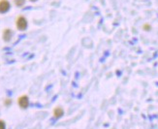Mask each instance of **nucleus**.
<instances>
[{"label":"nucleus","instance_id":"obj_3","mask_svg":"<svg viewBox=\"0 0 158 129\" xmlns=\"http://www.w3.org/2000/svg\"><path fill=\"white\" fill-rule=\"evenodd\" d=\"M10 2L8 0H0V13L4 14L10 10Z\"/></svg>","mask_w":158,"mask_h":129},{"label":"nucleus","instance_id":"obj_5","mask_svg":"<svg viewBox=\"0 0 158 129\" xmlns=\"http://www.w3.org/2000/svg\"><path fill=\"white\" fill-rule=\"evenodd\" d=\"M64 115V110L61 108V107H56V109L53 110V117L56 119H59L62 116Z\"/></svg>","mask_w":158,"mask_h":129},{"label":"nucleus","instance_id":"obj_2","mask_svg":"<svg viewBox=\"0 0 158 129\" xmlns=\"http://www.w3.org/2000/svg\"><path fill=\"white\" fill-rule=\"evenodd\" d=\"M18 104L21 109H26L29 105V98L27 95H21L18 99Z\"/></svg>","mask_w":158,"mask_h":129},{"label":"nucleus","instance_id":"obj_10","mask_svg":"<svg viewBox=\"0 0 158 129\" xmlns=\"http://www.w3.org/2000/svg\"><path fill=\"white\" fill-rule=\"evenodd\" d=\"M31 2H35V1H37V0H30Z\"/></svg>","mask_w":158,"mask_h":129},{"label":"nucleus","instance_id":"obj_8","mask_svg":"<svg viewBox=\"0 0 158 129\" xmlns=\"http://www.w3.org/2000/svg\"><path fill=\"white\" fill-rule=\"evenodd\" d=\"M5 105H7V106H9L10 104H11V103H12V101H11V99H6V100H5Z\"/></svg>","mask_w":158,"mask_h":129},{"label":"nucleus","instance_id":"obj_6","mask_svg":"<svg viewBox=\"0 0 158 129\" xmlns=\"http://www.w3.org/2000/svg\"><path fill=\"white\" fill-rule=\"evenodd\" d=\"M14 2L18 7H23L25 4V0H14Z\"/></svg>","mask_w":158,"mask_h":129},{"label":"nucleus","instance_id":"obj_7","mask_svg":"<svg viewBox=\"0 0 158 129\" xmlns=\"http://www.w3.org/2000/svg\"><path fill=\"white\" fill-rule=\"evenodd\" d=\"M0 129H6V124H5V121L0 119Z\"/></svg>","mask_w":158,"mask_h":129},{"label":"nucleus","instance_id":"obj_1","mask_svg":"<svg viewBox=\"0 0 158 129\" xmlns=\"http://www.w3.org/2000/svg\"><path fill=\"white\" fill-rule=\"evenodd\" d=\"M16 26L20 31H23L27 28V20L23 16H19L16 21Z\"/></svg>","mask_w":158,"mask_h":129},{"label":"nucleus","instance_id":"obj_4","mask_svg":"<svg viewBox=\"0 0 158 129\" xmlns=\"http://www.w3.org/2000/svg\"><path fill=\"white\" fill-rule=\"evenodd\" d=\"M12 36H13V32L10 28H5L4 30H3L2 38L5 42H9L10 40L12 39Z\"/></svg>","mask_w":158,"mask_h":129},{"label":"nucleus","instance_id":"obj_9","mask_svg":"<svg viewBox=\"0 0 158 129\" xmlns=\"http://www.w3.org/2000/svg\"><path fill=\"white\" fill-rule=\"evenodd\" d=\"M144 29H145V30H149V29H150V25L146 23V24L144 25Z\"/></svg>","mask_w":158,"mask_h":129}]
</instances>
